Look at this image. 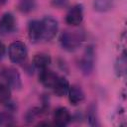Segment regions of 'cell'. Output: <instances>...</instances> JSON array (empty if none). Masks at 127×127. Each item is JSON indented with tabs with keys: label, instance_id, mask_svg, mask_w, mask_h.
Here are the masks:
<instances>
[{
	"label": "cell",
	"instance_id": "obj_1",
	"mask_svg": "<svg viewBox=\"0 0 127 127\" xmlns=\"http://www.w3.org/2000/svg\"><path fill=\"white\" fill-rule=\"evenodd\" d=\"M85 39V34L82 30H73V31H64L62 33L60 42L63 49L73 52L82 44Z\"/></svg>",
	"mask_w": 127,
	"mask_h": 127
},
{
	"label": "cell",
	"instance_id": "obj_2",
	"mask_svg": "<svg viewBox=\"0 0 127 127\" xmlns=\"http://www.w3.org/2000/svg\"><path fill=\"white\" fill-rule=\"evenodd\" d=\"M8 53H9V58H10L11 62L14 64L24 63L28 56V51H27L26 45L20 41L13 42L9 46Z\"/></svg>",
	"mask_w": 127,
	"mask_h": 127
},
{
	"label": "cell",
	"instance_id": "obj_3",
	"mask_svg": "<svg viewBox=\"0 0 127 127\" xmlns=\"http://www.w3.org/2000/svg\"><path fill=\"white\" fill-rule=\"evenodd\" d=\"M41 23H42V32H43L42 39L46 41L52 40L56 36L59 30L58 21L51 16H47L41 21Z\"/></svg>",
	"mask_w": 127,
	"mask_h": 127
},
{
	"label": "cell",
	"instance_id": "obj_4",
	"mask_svg": "<svg viewBox=\"0 0 127 127\" xmlns=\"http://www.w3.org/2000/svg\"><path fill=\"white\" fill-rule=\"evenodd\" d=\"M79 66L81 72L84 75H88L92 72L94 66V50L92 47H87L80 59Z\"/></svg>",
	"mask_w": 127,
	"mask_h": 127
},
{
	"label": "cell",
	"instance_id": "obj_5",
	"mask_svg": "<svg viewBox=\"0 0 127 127\" xmlns=\"http://www.w3.org/2000/svg\"><path fill=\"white\" fill-rule=\"evenodd\" d=\"M2 77L6 80L7 84L14 88V89H20L22 86V80L20 73L18 70L14 67H5L2 70Z\"/></svg>",
	"mask_w": 127,
	"mask_h": 127
},
{
	"label": "cell",
	"instance_id": "obj_6",
	"mask_svg": "<svg viewBox=\"0 0 127 127\" xmlns=\"http://www.w3.org/2000/svg\"><path fill=\"white\" fill-rule=\"evenodd\" d=\"M83 20V8L82 5L76 4L72 6L66 13L65 22L70 26H78Z\"/></svg>",
	"mask_w": 127,
	"mask_h": 127
},
{
	"label": "cell",
	"instance_id": "obj_7",
	"mask_svg": "<svg viewBox=\"0 0 127 127\" xmlns=\"http://www.w3.org/2000/svg\"><path fill=\"white\" fill-rule=\"evenodd\" d=\"M16 28V20L12 13H4L0 18V34L9 35Z\"/></svg>",
	"mask_w": 127,
	"mask_h": 127
},
{
	"label": "cell",
	"instance_id": "obj_8",
	"mask_svg": "<svg viewBox=\"0 0 127 127\" xmlns=\"http://www.w3.org/2000/svg\"><path fill=\"white\" fill-rule=\"evenodd\" d=\"M58 78H59V75L56 72H54L53 70L48 69V67L41 69L39 79L44 86H46L48 88H53V86L55 85Z\"/></svg>",
	"mask_w": 127,
	"mask_h": 127
},
{
	"label": "cell",
	"instance_id": "obj_9",
	"mask_svg": "<svg viewBox=\"0 0 127 127\" xmlns=\"http://www.w3.org/2000/svg\"><path fill=\"white\" fill-rule=\"evenodd\" d=\"M28 35L32 43H37L42 39V23L39 20H33L28 26Z\"/></svg>",
	"mask_w": 127,
	"mask_h": 127
},
{
	"label": "cell",
	"instance_id": "obj_10",
	"mask_svg": "<svg viewBox=\"0 0 127 127\" xmlns=\"http://www.w3.org/2000/svg\"><path fill=\"white\" fill-rule=\"evenodd\" d=\"M70 113L65 107H59L54 113V123L57 126H66L70 121Z\"/></svg>",
	"mask_w": 127,
	"mask_h": 127
},
{
	"label": "cell",
	"instance_id": "obj_11",
	"mask_svg": "<svg viewBox=\"0 0 127 127\" xmlns=\"http://www.w3.org/2000/svg\"><path fill=\"white\" fill-rule=\"evenodd\" d=\"M67 93H68L69 102L72 105H77V104L81 103L84 99V92L79 85L73 84V85L69 86Z\"/></svg>",
	"mask_w": 127,
	"mask_h": 127
},
{
	"label": "cell",
	"instance_id": "obj_12",
	"mask_svg": "<svg viewBox=\"0 0 127 127\" xmlns=\"http://www.w3.org/2000/svg\"><path fill=\"white\" fill-rule=\"evenodd\" d=\"M54 90V93L57 95V96H64L67 92H68V89H69V83L67 81V79L65 77H63V76H59L58 80L56 81L55 85L53 86L52 88Z\"/></svg>",
	"mask_w": 127,
	"mask_h": 127
},
{
	"label": "cell",
	"instance_id": "obj_13",
	"mask_svg": "<svg viewBox=\"0 0 127 127\" xmlns=\"http://www.w3.org/2000/svg\"><path fill=\"white\" fill-rule=\"evenodd\" d=\"M50 64H51V57L47 54H43V53L37 54L33 59V64L39 69L47 68Z\"/></svg>",
	"mask_w": 127,
	"mask_h": 127
},
{
	"label": "cell",
	"instance_id": "obj_14",
	"mask_svg": "<svg viewBox=\"0 0 127 127\" xmlns=\"http://www.w3.org/2000/svg\"><path fill=\"white\" fill-rule=\"evenodd\" d=\"M114 0H94V9L98 12H106L108 11Z\"/></svg>",
	"mask_w": 127,
	"mask_h": 127
},
{
	"label": "cell",
	"instance_id": "obj_15",
	"mask_svg": "<svg viewBox=\"0 0 127 127\" xmlns=\"http://www.w3.org/2000/svg\"><path fill=\"white\" fill-rule=\"evenodd\" d=\"M36 7L35 0H19V9L24 13H29L33 11Z\"/></svg>",
	"mask_w": 127,
	"mask_h": 127
},
{
	"label": "cell",
	"instance_id": "obj_16",
	"mask_svg": "<svg viewBox=\"0 0 127 127\" xmlns=\"http://www.w3.org/2000/svg\"><path fill=\"white\" fill-rule=\"evenodd\" d=\"M11 90L8 84L0 83V103H6L10 100Z\"/></svg>",
	"mask_w": 127,
	"mask_h": 127
},
{
	"label": "cell",
	"instance_id": "obj_17",
	"mask_svg": "<svg viewBox=\"0 0 127 127\" xmlns=\"http://www.w3.org/2000/svg\"><path fill=\"white\" fill-rule=\"evenodd\" d=\"M14 124L13 117L8 113H0V126H9Z\"/></svg>",
	"mask_w": 127,
	"mask_h": 127
},
{
	"label": "cell",
	"instance_id": "obj_18",
	"mask_svg": "<svg viewBox=\"0 0 127 127\" xmlns=\"http://www.w3.org/2000/svg\"><path fill=\"white\" fill-rule=\"evenodd\" d=\"M87 118H88V121H89V124L94 126V125H97V116H96V111H95V107L94 106H91L89 108V111H88V114H87Z\"/></svg>",
	"mask_w": 127,
	"mask_h": 127
},
{
	"label": "cell",
	"instance_id": "obj_19",
	"mask_svg": "<svg viewBox=\"0 0 127 127\" xmlns=\"http://www.w3.org/2000/svg\"><path fill=\"white\" fill-rule=\"evenodd\" d=\"M53 2V5L55 7H58V8H64L67 5L68 3V0H52Z\"/></svg>",
	"mask_w": 127,
	"mask_h": 127
},
{
	"label": "cell",
	"instance_id": "obj_20",
	"mask_svg": "<svg viewBox=\"0 0 127 127\" xmlns=\"http://www.w3.org/2000/svg\"><path fill=\"white\" fill-rule=\"evenodd\" d=\"M5 52H6V48H5V46H4V44L0 41V60L4 57V55H5Z\"/></svg>",
	"mask_w": 127,
	"mask_h": 127
},
{
	"label": "cell",
	"instance_id": "obj_21",
	"mask_svg": "<svg viewBox=\"0 0 127 127\" xmlns=\"http://www.w3.org/2000/svg\"><path fill=\"white\" fill-rule=\"evenodd\" d=\"M6 2H7V0H0V7H1V6H3Z\"/></svg>",
	"mask_w": 127,
	"mask_h": 127
}]
</instances>
